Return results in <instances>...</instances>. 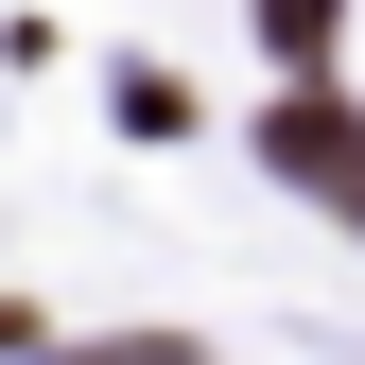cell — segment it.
Wrapping results in <instances>:
<instances>
[{"mask_svg":"<svg viewBox=\"0 0 365 365\" xmlns=\"http://www.w3.org/2000/svg\"><path fill=\"white\" fill-rule=\"evenodd\" d=\"M331 35H348V0H261V53L279 70H331Z\"/></svg>","mask_w":365,"mask_h":365,"instance_id":"7a4b0ae2","label":"cell"},{"mask_svg":"<svg viewBox=\"0 0 365 365\" xmlns=\"http://www.w3.org/2000/svg\"><path fill=\"white\" fill-rule=\"evenodd\" d=\"M261 174H296V192H313V209H331V226H348V244H365V122L331 105V70H296V105H279V122H261Z\"/></svg>","mask_w":365,"mask_h":365,"instance_id":"6da1fadb","label":"cell"}]
</instances>
